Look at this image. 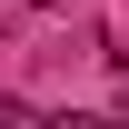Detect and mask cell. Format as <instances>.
Returning <instances> with one entry per match:
<instances>
[{
  "mask_svg": "<svg viewBox=\"0 0 129 129\" xmlns=\"http://www.w3.org/2000/svg\"><path fill=\"white\" fill-rule=\"evenodd\" d=\"M10 10H60V0H10Z\"/></svg>",
  "mask_w": 129,
  "mask_h": 129,
  "instance_id": "cell-3",
  "label": "cell"
},
{
  "mask_svg": "<svg viewBox=\"0 0 129 129\" xmlns=\"http://www.w3.org/2000/svg\"><path fill=\"white\" fill-rule=\"evenodd\" d=\"M119 119H129V60H119Z\"/></svg>",
  "mask_w": 129,
  "mask_h": 129,
  "instance_id": "cell-2",
  "label": "cell"
},
{
  "mask_svg": "<svg viewBox=\"0 0 129 129\" xmlns=\"http://www.w3.org/2000/svg\"><path fill=\"white\" fill-rule=\"evenodd\" d=\"M0 129H50V109H30V99H0Z\"/></svg>",
  "mask_w": 129,
  "mask_h": 129,
  "instance_id": "cell-1",
  "label": "cell"
}]
</instances>
